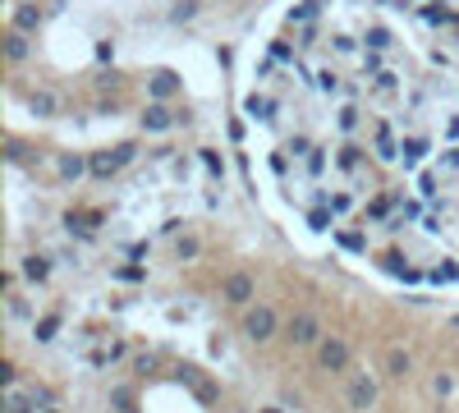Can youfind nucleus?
Here are the masks:
<instances>
[{
	"mask_svg": "<svg viewBox=\"0 0 459 413\" xmlns=\"http://www.w3.org/2000/svg\"><path fill=\"white\" fill-rule=\"evenodd\" d=\"M243 326V340L248 345H266V340H276V331H280V313H276L271 303H248L239 317Z\"/></svg>",
	"mask_w": 459,
	"mask_h": 413,
	"instance_id": "nucleus-1",
	"label": "nucleus"
},
{
	"mask_svg": "<svg viewBox=\"0 0 459 413\" xmlns=\"http://www.w3.org/2000/svg\"><path fill=\"white\" fill-rule=\"evenodd\" d=\"M285 340H289V349H317L322 345V317L317 313H294L289 322H285Z\"/></svg>",
	"mask_w": 459,
	"mask_h": 413,
	"instance_id": "nucleus-2",
	"label": "nucleus"
},
{
	"mask_svg": "<svg viewBox=\"0 0 459 413\" xmlns=\"http://www.w3.org/2000/svg\"><path fill=\"white\" fill-rule=\"evenodd\" d=\"M345 400H349L354 413L377 409V400H382V381L368 377V372H354V377H349V391H345Z\"/></svg>",
	"mask_w": 459,
	"mask_h": 413,
	"instance_id": "nucleus-3",
	"label": "nucleus"
},
{
	"mask_svg": "<svg viewBox=\"0 0 459 413\" xmlns=\"http://www.w3.org/2000/svg\"><path fill=\"white\" fill-rule=\"evenodd\" d=\"M349 363H354L349 340H340V336H322V345H317V368H322V372H345Z\"/></svg>",
	"mask_w": 459,
	"mask_h": 413,
	"instance_id": "nucleus-4",
	"label": "nucleus"
},
{
	"mask_svg": "<svg viewBox=\"0 0 459 413\" xmlns=\"http://www.w3.org/2000/svg\"><path fill=\"white\" fill-rule=\"evenodd\" d=\"M220 299L234 303V308H248L253 299H257V276L253 271H230L225 285H220Z\"/></svg>",
	"mask_w": 459,
	"mask_h": 413,
	"instance_id": "nucleus-5",
	"label": "nucleus"
},
{
	"mask_svg": "<svg viewBox=\"0 0 459 413\" xmlns=\"http://www.w3.org/2000/svg\"><path fill=\"white\" fill-rule=\"evenodd\" d=\"M184 92V78L175 74V69H152V78H147V97L152 101H170Z\"/></svg>",
	"mask_w": 459,
	"mask_h": 413,
	"instance_id": "nucleus-6",
	"label": "nucleus"
},
{
	"mask_svg": "<svg viewBox=\"0 0 459 413\" xmlns=\"http://www.w3.org/2000/svg\"><path fill=\"white\" fill-rule=\"evenodd\" d=\"M10 28H14V33H28V37L42 28V10H37V0H19V5H14Z\"/></svg>",
	"mask_w": 459,
	"mask_h": 413,
	"instance_id": "nucleus-7",
	"label": "nucleus"
},
{
	"mask_svg": "<svg viewBox=\"0 0 459 413\" xmlns=\"http://www.w3.org/2000/svg\"><path fill=\"white\" fill-rule=\"evenodd\" d=\"M382 359H386V377H391V381H409V372H414V354H409L405 345H391Z\"/></svg>",
	"mask_w": 459,
	"mask_h": 413,
	"instance_id": "nucleus-8",
	"label": "nucleus"
},
{
	"mask_svg": "<svg viewBox=\"0 0 459 413\" xmlns=\"http://www.w3.org/2000/svg\"><path fill=\"white\" fill-rule=\"evenodd\" d=\"M175 129V110L165 106V101H152V106L142 110V133H165Z\"/></svg>",
	"mask_w": 459,
	"mask_h": 413,
	"instance_id": "nucleus-9",
	"label": "nucleus"
},
{
	"mask_svg": "<svg viewBox=\"0 0 459 413\" xmlns=\"http://www.w3.org/2000/svg\"><path fill=\"white\" fill-rule=\"evenodd\" d=\"M120 170H124V165L115 161V152H92L88 156V174H92V179H115Z\"/></svg>",
	"mask_w": 459,
	"mask_h": 413,
	"instance_id": "nucleus-10",
	"label": "nucleus"
},
{
	"mask_svg": "<svg viewBox=\"0 0 459 413\" xmlns=\"http://www.w3.org/2000/svg\"><path fill=\"white\" fill-rule=\"evenodd\" d=\"M23 280H28V285H46V280H51V257L28 253V257H23Z\"/></svg>",
	"mask_w": 459,
	"mask_h": 413,
	"instance_id": "nucleus-11",
	"label": "nucleus"
},
{
	"mask_svg": "<svg viewBox=\"0 0 459 413\" xmlns=\"http://www.w3.org/2000/svg\"><path fill=\"white\" fill-rule=\"evenodd\" d=\"M28 55H33V42H28V33H5V60H10V65H23V60H28Z\"/></svg>",
	"mask_w": 459,
	"mask_h": 413,
	"instance_id": "nucleus-12",
	"label": "nucleus"
},
{
	"mask_svg": "<svg viewBox=\"0 0 459 413\" xmlns=\"http://www.w3.org/2000/svg\"><path fill=\"white\" fill-rule=\"evenodd\" d=\"M83 174H88V156H78V152H65V156H60V179L78 184Z\"/></svg>",
	"mask_w": 459,
	"mask_h": 413,
	"instance_id": "nucleus-13",
	"label": "nucleus"
},
{
	"mask_svg": "<svg viewBox=\"0 0 459 413\" xmlns=\"http://www.w3.org/2000/svg\"><path fill=\"white\" fill-rule=\"evenodd\" d=\"M28 110H33L37 120H51L55 110H60V101H55V92H33V97H28Z\"/></svg>",
	"mask_w": 459,
	"mask_h": 413,
	"instance_id": "nucleus-14",
	"label": "nucleus"
},
{
	"mask_svg": "<svg viewBox=\"0 0 459 413\" xmlns=\"http://www.w3.org/2000/svg\"><path fill=\"white\" fill-rule=\"evenodd\" d=\"M423 156H427V138H409L405 147H400V161H405V170H414Z\"/></svg>",
	"mask_w": 459,
	"mask_h": 413,
	"instance_id": "nucleus-15",
	"label": "nucleus"
},
{
	"mask_svg": "<svg viewBox=\"0 0 459 413\" xmlns=\"http://www.w3.org/2000/svg\"><path fill=\"white\" fill-rule=\"evenodd\" d=\"M427 391L437 395V400H450V395H455V372H432Z\"/></svg>",
	"mask_w": 459,
	"mask_h": 413,
	"instance_id": "nucleus-16",
	"label": "nucleus"
},
{
	"mask_svg": "<svg viewBox=\"0 0 459 413\" xmlns=\"http://www.w3.org/2000/svg\"><path fill=\"white\" fill-rule=\"evenodd\" d=\"M391 206H395V197H372L368 206H363V220H391Z\"/></svg>",
	"mask_w": 459,
	"mask_h": 413,
	"instance_id": "nucleus-17",
	"label": "nucleus"
},
{
	"mask_svg": "<svg viewBox=\"0 0 459 413\" xmlns=\"http://www.w3.org/2000/svg\"><path fill=\"white\" fill-rule=\"evenodd\" d=\"M188 19H197V0H175V5H170V23L184 28Z\"/></svg>",
	"mask_w": 459,
	"mask_h": 413,
	"instance_id": "nucleus-18",
	"label": "nucleus"
},
{
	"mask_svg": "<svg viewBox=\"0 0 459 413\" xmlns=\"http://www.w3.org/2000/svg\"><path fill=\"white\" fill-rule=\"evenodd\" d=\"M336 165H340V170H345V174H354V170H359V165H363V152H359V147H354V142H349V147H340Z\"/></svg>",
	"mask_w": 459,
	"mask_h": 413,
	"instance_id": "nucleus-19",
	"label": "nucleus"
},
{
	"mask_svg": "<svg viewBox=\"0 0 459 413\" xmlns=\"http://www.w3.org/2000/svg\"><path fill=\"white\" fill-rule=\"evenodd\" d=\"M243 110H248V115H253V120H271V101H266V97H257V92H253V97L248 101H243Z\"/></svg>",
	"mask_w": 459,
	"mask_h": 413,
	"instance_id": "nucleus-20",
	"label": "nucleus"
},
{
	"mask_svg": "<svg viewBox=\"0 0 459 413\" xmlns=\"http://www.w3.org/2000/svg\"><path fill=\"white\" fill-rule=\"evenodd\" d=\"M395 152H400V142H395V133L382 124V129H377V156H386V161H391Z\"/></svg>",
	"mask_w": 459,
	"mask_h": 413,
	"instance_id": "nucleus-21",
	"label": "nucleus"
},
{
	"mask_svg": "<svg viewBox=\"0 0 459 413\" xmlns=\"http://www.w3.org/2000/svg\"><path fill=\"white\" fill-rule=\"evenodd\" d=\"M427 280H432V285H450V280H459V266H455V262H441V266L427 271Z\"/></svg>",
	"mask_w": 459,
	"mask_h": 413,
	"instance_id": "nucleus-22",
	"label": "nucleus"
},
{
	"mask_svg": "<svg viewBox=\"0 0 459 413\" xmlns=\"http://www.w3.org/2000/svg\"><path fill=\"white\" fill-rule=\"evenodd\" d=\"M124 354H129V345H124V340H115V345H106V349H97V359H92V363H97V368H101V363H120V359H124Z\"/></svg>",
	"mask_w": 459,
	"mask_h": 413,
	"instance_id": "nucleus-23",
	"label": "nucleus"
},
{
	"mask_svg": "<svg viewBox=\"0 0 459 413\" xmlns=\"http://www.w3.org/2000/svg\"><path fill=\"white\" fill-rule=\"evenodd\" d=\"M5 413H37V404H33V395H5Z\"/></svg>",
	"mask_w": 459,
	"mask_h": 413,
	"instance_id": "nucleus-24",
	"label": "nucleus"
},
{
	"mask_svg": "<svg viewBox=\"0 0 459 413\" xmlns=\"http://www.w3.org/2000/svg\"><path fill=\"white\" fill-rule=\"evenodd\" d=\"M423 19L441 23V28H450V23H459V19H455V10H446V5H427V10H423Z\"/></svg>",
	"mask_w": 459,
	"mask_h": 413,
	"instance_id": "nucleus-25",
	"label": "nucleus"
},
{
	"mask_svg": "<svg viewBox=\"0 0 459 413\" xmlns=\"http://www.w3.org/2000/svg\"><path fill=\"white\" fill-rule=\"evenodd\" d=\"M331 216H336V211H331V202H322V206H313V211H308V225H313V230H326Z\"/></svg>",
	"mask_w": 459,
	"mask_h": 413,
	"instance_id": "nucleus-26",
	"label": "nucleus"
},
{
	"mask_svg": "<svg viewBox=\"0 0 459 413\" xmlns=\"http://www.w3.org/2000/svg\"><path fill=\"white\" fill-rule=\"evenodd\" d=\"M340 248L363 253V248H368V234H359V230H345V234H340Z\"/></svg>",
	"mask_w": 459,
	"mask_h": 413,
	"instance_id": "nucleus-27",
	"label": "nucleus"
},
{
	"mask_svg": "<svg viewBox=\"0 0 459 413\" xmlns=\"http://www.w3.org/2000/svg\"><path fill=\"white\" fill-rule=\"evenodd\" d=\"M55 331H60V317H42V322H37V340H42V345H46V340H55Z\"/></svg>",
	"mask_w": 459,
	"mask_h": 413,
	"instance_id": "nucleus-28",
	"label": "nucleus"
},
{
	"mask_svg": "<svg viewBox=\"0 0 459 413\" xmlns=\"http://www.w3.org/2000/svg\"><path fill=\"white\" fill-rule=\"evenodd\" d=\"M142 276H147V271H142L138 262H129V266H120V271H115V280H124V285H138Z\"/></svg>",
	"mask_w": 459,
	"mask_h": 413,
	"instance_id": "nucleus-29",
	"label": "nucleus"
},
{
	"mask_svg": "<svg viewBox=\"0 0 459 413\" xmlns=\"http://www.w3.org/2000/svg\"><path fill=\"white\" fill-rule=\"evenodd\" d=\"M28 395H33V404H37V409H51V404H55V391H51V386H33Z\"/></svg>",
	"mask_w": 459,
	"mask_h": 413,
	"instance_id": "nucleus-30",
	"label": "nucleus"
},
{
	"mask_svg": "<svg viewBox=\"0 0 459 413\" xmlns=\"http://www.w3.org/2000/svg\"><path fill=\"white\" fill-rule=\"evenodd\" d=\"M202 165H207V174H211V179H220V174H225V161H220V156L211 152V147L202 152Z\"/></svg>",
	"mask_w": 459,
	"mask_h": 413,
	"instance_id": "nucleus-31",
	"label": "nucleus"
},
{
	"mask_svg": "<svg viewBox=\"0 0 459 413\" xmlns=\"http://www.w3.org/2000/svg\"><path fill=\"white\" fill-rule=\"evenodd\" d=\"M175 257H179V262H193V257H197V239H179V243H175Z\"/></svg>",
	"mask_w": 459,
	"mask_h": 413,
	"instance_id": "nucleus-32",
	"label": "nucleus"
},
{
	"mask_svg": "<svg viewBox=\"0 0 459 413\" xmlns=\"http://www.w3.org/2000/svg\"><path fill=\"white\" fill-rule=\"evenodd\" d=\"M5 156H10V161H28V147H23L19 138H10L5 142Z\"/></svg>",
	"mask_w": 459,
	"mask_h": 413,
	"instance_id": "nucleus-33",
	"label": "nucleus"
},
{
	"mask_svg": "<svg viewBox=\"0 0 459 413\" xmlns=\"http://www.w3.org/2000/svg\"><path fill=\"white\" fill-rule=\"evenodd\" d=\"M354 124H359V110H354V106H345V110H340V129H345V133H354Z\"/></svg>",
	"mask_w": 459,
	"mask_h": 413,
	"instance_id": "nucleus-34",
	"label": "nucleus"
},
{
	"mask_svg": "<svg viewBox=\"0 0 459 413\" xmlns=\"http://www.w3.org/2000/svg\"><path fill=\"white\" fill-rule=\"evenodd\" d=\"M308 174H313V179H317V174H326V156H322V152L308 156Z\"/></svg>",
	"mask_w": 459,
	"mask_h": 413,
	"instance_id": "nucleus-35",
	"label": "nucleus"
},
{
	"mask_svg": "<svg viewBox=\"0 0 459 413\" xmlns=\"http://www.w3.org/2000/svg\"><path fill=\"white\" fill-rule=\"evenodd\" d=\"M349 206H354V197H349V193H336V197H331V211H336V216H345Z\"/></svg>",
	"mask_w": 459,
	"mask_h": 413,
	"instance_id": "nucleus-36",
	"label": "nucleus"
},
{
	"mask_svg": "<svg viewBox=\"0 0 459 413\" xmlns=\"http://www.w3.org/2000/svg\"><path fill=\"white\" fill-rule=\"evenodd\" d=\"M133 156H138V147H133V142H120V147H115V161H120V165H129Z\"/></svg>",
	"mask_w": 459,
	"mask_h": 413,
	"instance_id": "nucleus-37",
	"label": "nucleus"
},
{
	"mask_svg": "<svg viewBox=\"0 0 459 413\" xmlns=\"http://www.w3.org/2000/svg\"><path fill=\"white\" fill-rule=\"evenodd\" d=\"M110 60H115V46H110V42H97V65L110 69Z\"/></svg>",
	"mask_w": 459,
	"mask_h": 413,
	"instance_id": "nucleus-38",
	"label": "nucleus"
},
{
	"mask_svg": "<svg viewBox=\"0 0 459 413\" xmlns=\"http://www.w3.org/2000/svg\"><path fill=\"white\" fill-rule=\"evenodd\" d=\"M110 404H115V413H133V400H129L124 391H115V395H110Z\"/></svg>",
	"mask_w": 459,
	"mask_h": 413,
	"instance_id": "nucleus-39",
	"label": "nucleus"
},
{
	"mask_svg": "<svg viewBox=\"0 0 459 413\" xmlns=\"http://www.w3.org/2000/svg\"><path fill=\"white\" fill-rule=\"evenodd\" d=\"M368 46H391V33H386V28H372V33H368Z\"/></svg>",
	"mask_w": 459,
	"mask_h": 413,
	"instance_id": "nucleus-40",
	"label": "nucleus"
},
{
	"mask_svg": "<svg viewBox=\"0 0 459 413\" xmlns=\"http://www.w3.org/2000/svg\"><path fill=\"white\" fill-rule=\"evenodd\" d=\"M289 152H294V156H308V152H313V142H308V138H289Z\"/></svg>",
	"mask_w": 459,
	"mask_h": 413,
	"instance_id": "nucleus-41",
	"label": "nucleus"
},
{
	"mask_svg": "<svg viewBox=\"0 0 459 413\" xmlns=\"http://www.w3.org/2000/svg\"><path fill=\"white\" fill-rule=\"evenodd\" d=\"M0 381H5V386H14V381H19V368H14V363H5V368H0Z\"/></svg>",
	"mask_w": 459,
	"mask_h": 413,
	"instance_id": "nucleus-42",
	"label": "nucleus"
},
{
	"mask_svg": "<svg viewBox=\"0 0 459 413\" xmlns=\"http://www.w3.org/2000/svg\"><path fill=\"white\" fill-rule=\"evenodd\" d=\"M37 413H60V409H55V404H51V409H37Z\"/></svg>",
	"mask_w": 459,
	"mask_h": 413,
	"instance_id": "nucleus-43",
	"label": "nucleus"
},
{
	"mask_svg": "<svg viewBox=\"0 0 459 413\" xmlns=\"http://www.w3.org/2000/svg\"><path fill=\"white\" fill-rule=\"evenodd\" d=\"M257 413H280V409H257Z\"/></svg>",
	"mask_w": 459,
	"mask_h": 413,
	"instance_id": "nucleus-44",
	"label": "nucleus"
}]
</instances>
